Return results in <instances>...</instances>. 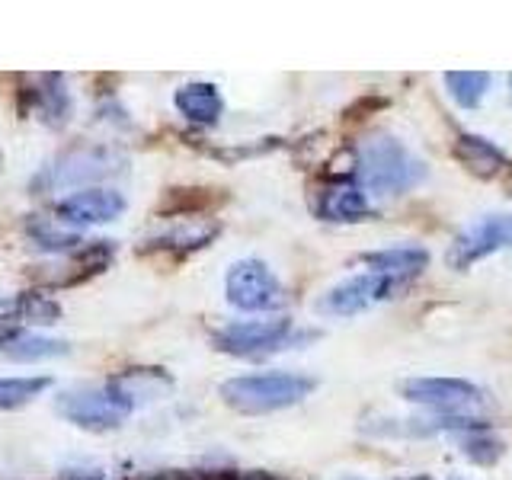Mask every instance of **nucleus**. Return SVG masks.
<instances>
[{
    "label": "nucleus",
    "mask_w": 512,
    "mask_h": 480,
    "mask_svg": "<svg viewBox=\"0 0 512 480\" xmlns=\"http://www.w3.org/2000/svg\"><path fill=\"white\" fill-rule=\"evenodd\" d=\"M426 160L394 135H372L356 151V183L375 196H404L426 180Z\"/></svg>",
    "instance_id": "obj_1"
},
{
    "label": "nucleus",
    "mask_w": 512,
    "mask_h": 480,
    "mask_svg": "<svg viewBox=\"0 0 512 480\" xmlns=\"http://www.w3.org/2000/svg\"><path fill=\"white\" fill-rule=\"evenodd\" d=\"M128 170V154L116 144H74V148L61 151L55 160L32 176L29 189L42 196V192H52V189H68V186H84L90 189L93 183H103L112 180Z\"/></svg>",
    "instance_id": "obj_2"
},
{
    "label": "nucleus",
    "mask_w": 512,
    "mask_h": 480,
    "mask_svg": "<svg viewBox=\"0 0 512 480\" xmlns=\"http://www.w3.org/2000/svg\"><path fill=\"white\" fill-rule=\"evenodd\" d=\"M317 388L311 375L298 372H260V375H237L221 384V400L237 413L260 416L276 413L301 404Z\"/></svg>",
    "instance_id": "obj_3"
},
{
    "label": "nucleus",
    "mask_w": 512,
    "mask_h": 480,
    "mask_svg": "<svg viewBox=\"0 0 512 480\" xmlns=\"http://www.w3.org/2000/svg\"><path fill=\"white\" fill-rule=\"evenodd\" d=\"M55 407L64 420L87 432H112L135 413V407L109 381L100 384V388H74L61 394Z\"/></svg>",
    "instance_id": "obj_4"
},
{
    "label": "nucleus",
    "mask_w": 512,
    "mask_h": 480,
    "mask_svg": "<svg viewBox=\"0 0 512 480\" xmlns=\"http://www.w3.org/2000/svg\"><path fill=\"white\" fill-rule=\"evenodd\" d=\"M224 298L244 314H266L285 304V288L263 260L250 256V260L231 263L228 276H224Z\"/></svg>",
    "instance_id": "obj_5"
},
{
    "label": "nucleus",
    "mask_w": 512,
    "mask_h": 480,
    "mask_svg": "<svg viewBox=\"0 0 512 480\" xmlns=\"http://www.w3.org/2000/svg\"><path fill=\"white\" fill-rule=\"evenodd\" d=\"M400 397L445 416H474L487 404V391L461 378H407L400 381Z\"/></svg>",
    "instance_id": "obj_6"
},
{
    "label": "nucleus",
    "mask_w": 512,
    "mask_h": 480,
    "mask_svg": "<svg viewBox=\"0 0 512 480\" xmlns=\"http://www.w3.org/2000/svg\"><path fill=\"white\" fill-rule=\"evenodd\" d=\"M400 288L404 285L381 276V272L362 269L356 276H349L343 282H336L333 288H327L324 298L317 301V311L327 317H356L368 308H375L381 301H391Z\"/></svg>",
    "instance_id": "obj_7"
},
{
    "label": "nucleus",
    "mask_w": 512,
    "mask_h": 480,
    "mask_svg": "<svg viewBox=\"0 0 512 480\" xmlns=\"http://www.w3.org/2000/svg\"><path fill=\"white\" fill-rule=\"evenodd\" d=\"M292 340V320L288 317H272V320H234V324L221 327L212 343L218 352H228L237 359H253L266 356V352L285 349Z\"/></svg>",
    "instance_id": "obj_8"
},
{
    "label": "nucleus",
    "mask_w": 512,
    "mask_h": 480,
    "mask_svg": "<svg viewBox=\"0 0 512 480\" xmlns=\"http://www.w3.org/2000/svg\"><path fill=\"white\" fill-rule=\"evenodd\" d=\"M500 250H512V215L493 212V215L477 218L471 228H464L452 240V247L445 253V263L461 272Z\"/></svg>",
    "instance_id": "obj_9"
},
{
    "label": "nucleus",
    "mask_w": 512,
    "mask_h": 480,
    "mask_svg": "<svg viewBox=\"0 0 512 480\" xmlns=\"http://www.w3.org/2000/svg\"><path fill=\"white\" fill-rule=\"evenodd\" d=\"M125 208H128V199L119 189L90 186V189H77L71 196H64L55 205V215L64 224H106V221H116Z\"/></svg>",
    "instance_id": "obj_10"
},
{
    "label": "nucleus",
    "mask_w": 512,
    "mask_h": 480,
    "mask_svg": "<svg viewBox=\"0 0 512 480\" xmlns=\"http://www.w3.org/2000/svg\"><path fill=\"white\" fill-rule=\"evenodd\" d=\"M23 100H26V109L36 116L39 122H45L48 128H64L71 122V112H74V103H71V93H68V84H64L61 74H42L32 80V87L23 90Z\"/></svg>",
    "instance_id": "obj_11"
},
{
    "label": "nucleus",
    "mask_w": 512,
    "mask_h": 480,
    "mask_svg": "<svg viewBox=\"0 0 512 480\" xmlns=\"http://www.w3.org/2000/svg\"><path fill=\"white\" fill-rule=\"evenodd\" d=\"M112 256H116V247H112V240H87L84 247L71 253V266H45L48 272H42V285L45 288H68V285H80L87 282L96 272H103Z\"/></svg>",
    "instance_id": "obj_12"
},
{
    "label": "nucleus",
    "mask_w": 512,
    "mask_h": 480,
    "mask_svg": "<svg viewBox=\"0 0 512 480\" xmlns=\"http://www.w3.org/2000/svg\"><path fill=\"white\" fill-rule=\"evenodd\" d=\"M218 234H221L218 221L189 218L183 224H173V228L160 231V234H154L148 240H141L138 253H196V250L212 244Z\"/></svg>",
    "instance_id": "obj_13"
},
{
    "label": "nucleus",
    "mask_w": 512,
    "mask_h": 480,
    "mask_svg": "<svg viewBox=\"0 0 512 480\" xmlns=\"http://www.w3.org/2000/svg\"><path fill=\"white\" fill-rule=\"evenodd\" d=\"M317 215L324 221L352 224V221L372 218L375 208H372V202H368V192L356 180H336V183H330L324 192H320Z\"/></svg>",
    "instance_id": "obj_14"
},
{
    "label": "nucleus",
    "mask_w": 512,
    "mask_h": 480,
    "mask_svg": "<svg viewBox=\"0 0 512 480\" xmlns=\"http://www.w3.org/2000/svg\"><path fill=\"white\" fill-rule=\"evenodd\" d=\"M61 320V304L45 292H23L0 298V324L10 327H52Z\"/></svg>",
    "instance_id": "obj_15"
},
{
    "label": "nucleus",
    "mask_w": 512,
    "mask_h": 480,
    "mask_svg": "<svg viewBox=\"0 0 512 480\" xmlns=\"http://www.w3.org/2000/svg\"><path fill=\"white\" fill-rule=\"evenodd\" d=\"M173 106L186 122L205 125V128L218 125L224 116V96L215 84H208V80H189V84H183L173 93Z\"/></svg>",
    "instance_id": "obj_16"
},
{
    "label": "nucleus",
    "mask_w": 512,
    "mask_h": 480,
    "mask_svg": "<svg viewBox=\"0 0 512 480\" xmlns=\"http://www.w3.org/2000/svg\"><path fill=\"white\" fill-rule=\"evenodd\" d=\"M109 384H112V388H116L135 410H138L141 404H154V400L167 397V394L173 391V378L164 372V368H154V365L125 368V372L112 375Z\"/></svg>",
    "instance_id": "obj_17"
},
{
    "label": "nucleus",
    "mask_w": 512,
    "mask_h": 480,
    "mask_svg": "<svg viewBox=\"0 0 512 480\" xmlns=\"http://www.w3.org/2000/svg\"><path fill=\"white\" fill-rule=\"evenodd\" d=\"M362 266L372 269V272H381V276H388V279H394L397 285H407V282H413L429 266V253L420 244H400V247L365 253Z\"/></svg>",
    "instance_id": "obj_18"
},
{
    "label": "nucleus",
    "mask_w": 512,
    "mask_h": 480,
    "mask_svg": "<svg viewBox=\"0 0 512 480\" xmlns=\"http://www.w3.org/2000/svg\"><path fill=\"white\" fill-rule=\"evenodd\" d=\"M455 157L461 160V167L468 170L477 180H493V176H500L506 170V154L503 148H496V144L484 135H471V132H461L458 141H455Z\"/></svg>",
    "instance_id": "obj_19"
},
{
    "label": "nucleus",
    "mask_w": 512,
    "mask_h": 480,
    "mask_svg": "<svg viewBox=\"0 0 512 480\" xmlns=\"http://www.w3.org/2000/svg\"><path fill=\"white\" fill-rule=\"evenodd\" d=\"M0 352H4L7 359H16V362H39V359H61V356H68L71 343L20 330V333H13L10 340L0 343Z\"/></svg>",
    "instance_id": "obj_20"
},
{
    "label": "nucleus",
    "mask_w": 512,
    "mask_h": 480,
    "mask_svg": "<svg viewBox=\"0 0 512 480\" xmlns=\"http://www.w3.org/2000/svg\"><path fill=\"white\" fill-rule=\"evenodd\" d=\"M455 442H458V452L468 455L474 464H496L503 458V448H506L503 439L496 436L484 420H477L474 426L461 429L455 436Z\"/></svg>",
    "instance_id": "obj_21"
},
{
    "label": "nucleus",
    "mask_w": 512,
    "mask_h": 480,
    "mask_svg": "<svg viewBox=\"0 0 512 480\" xmlns=\"http://www.w3.org/2000/svg\"><path fill=\"white\" fill-rule=\"evenodd\" d=\"M26 237H29V244L42 250V253H58V256H68L74 250H80L87 244L80 234H71V231H58L52 228L48 221L42 218H29L26 221Z\"/></svg>",
    "instance_id": "obj_22"
},
{
    "label": "nucleus",
    "mask_w": 512,
    "mask_h": 480,
    "mask_svg": "<svg viewBox=\"0 0 512 480\" xmlns=\"http://www.w3.org/2000/svg\"><path fill=\"white\" fill-rule=\"evenodd\" d=\"M490 80L493 77L487 71H448L445 87H448V96H452L461 109H477L490 90Z\"/></svg>",
    "instance_id": "obj_23"
},
{
    "label": "nucleus",
    "mask_w": 512,
    "mask_h": 480,
    "mask_svg": "<svg viewBox=\"0 0 512 480\" xmlns=\"http://www.w3.org/2000/svg\"><path fill=\"white\" fill-rule=\"evenodd\" d=\"M52 388L48 375H32V378H0V410H20L29 400H36L42 391Z\"/></svg>",
    "instance_id": "obj_24"
},
{
    "label": "nucleus",
    "mask_w": 512,
    "mask_h": 480,
    "mask_svg": "<svg viewBox=\"0 0 512 480\" xmlns=\"http://www.w3.org/2000/svg\"><path fill=\"white\" fill-rule=\"evenodd\" d=\"M148 480H196V477H189V474H183V471H160V474H154V477H148Z\"/></svg>",
    "instance_id": "obj_25"
},
{
    "label": "nucleus",
    "mask_w": 512,
    "mask_h": 480,
    "mask_svg": "<svg viewBox=\"0 0 512 480\" xmlns=\"http://www.w3.org/2000/svg\"><path fill=\"white\" fill-rule=\"evenodd\" d=\"M237 480H276V477H269L263 471H250V474H237Z\"/></svg>",
    "instance_id": "obj_26"
},
{
    "label": "nucleus",
    "mask_w": 512,
    "mask_h": 480,
    "mask_svg": "<svg viewBox=\"0 0 512 480\" xmlns=\"http://www.w3.org/2000/svg\"><path fill=\"white\" fill-rule=\"evenodd\" d=\"M61 480H106V477H96V474H77V471H74V474H64Z\"/></svg>",
    "instance_id": "obj_27"
},
{
    "label": "nucleus",
    "mask_w": 512,
    "mask_h": 480,
    "mask_svg": "<svg viewBox=\"0 0 512 480\" xmlns=\"http://www.w3.org/2000/svg\"><path fill=\"white\" fill-rule=\"evenodd\" d=\"M404 480H436V477H429V474H416V477H404Z\"/></svg>",
    "instance_id": "obj_28"
},
{
    "label": "nucleus",
    "mask_w": 512,
    "mask_h": 480,
    "mask_svg": "<svg viewBox=\"0 0 512 480\" xmlns=\"http://www.w3.org/2000/svg\"><path fill=\"white\" fill-rule=\"evenodd\" d=\"M336 480H365V477H356V474H343V477H336Z\"/></svg>",
    "instance_id": "obj_29"
},
{
    "label": "nucleus",
    "mask_w": 512,
    "mask_h": 480,
    "mask_svg": "<svg viewBox=\"0 0 512 480\" xmlns=\"http://www.w3.org/2000/svg\"><path fill=\"white\" fill-rule=\"evenodd\" d=\"M0 164H4V157H0Z\"/></svg>",
    "instance_id": "obj_30"
}]
</instances>
